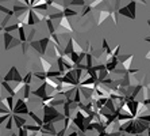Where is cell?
I'll return each mask as SVG.
<instances>
[{"instance_id": "29", "label": "cell", "mask_w": 150, "mask_h": 136, "mask_svg": "<svg viewBox=\"0 0 150 136\" xmlns=\"http://www.w3.org/2000/svg\"><path fill=\"white\" fill-rule=\"evenodd\" d=\"M73 104H81V94H80V90H79V87L76 89V91H74V95H73Z\"/></svg>"}, {"instance_id": "46", "label": "cell", "mask_w": 150, "mask_h": 136, "mask_svg": "<svg viewBox=\"0 0 150 136\" xmlns=\"http://www.w3.org/2000/svg\"><path fill=\"white\" fill-rule=\"evenodd\" d=\"M18 136H28V132L25 128H21L19 131H18Z\"/></svg>"}, {"instance_id": "28", "label": "cell", "mask_w": 150, "mask_h": 136, "mask_svg": "<svg viewBox=\"0 0 150 136\" xmlns=\"http://www.w3.org/2000/svg\"><path fill=\"white\" fill-rule=\"evenodd\" d=\"M45 22H46V26H47V30H49L50 36H52V34H54V33H56V27H54V23H53L50 19H45Z\"/></svg>"}, {"instance_id": "6", "label": "cell", "mask_w": 150, "mask_h": 136, "mask_svg": "<svg viewBox=\"0 0 150 136\" xmlns=\"http://www.w3.org/2000/svg\"><path fill=\"white\" fill-rule=\"evenodd\" d=\"M39 22H41V19L37 16L35 11L33 10V8H30V10H28V16H27V25H30V26L38 25Z\"/></svg>"}, {"instance_id": "54", "label": "cell", "mask_w": 150, "mask_h": 136, "mask_svg": "<svg viewBox=\"0 0 150 136\" xmlns=\"http://www.w3.org/2000/svg\"><path fill=\"white\" fill-rule=\"evenodd\" d=\"M67 136H79V133H77V131H72V132H70L69 135H67Z\"/></svg>"}, {"instance_id": "12", "label": "cell", "mask_w": 150, "mask_h": 136, "mask_svg": "<svg viewBox=\"0 0 150 136\" xmlns=\"http://www.w3.org/2000/svg\"><path fill=\"white\" fill-rule=\"evenodd\" d=\"M38 42H39V47H41V50H42V57H43L46 53V50H47V47H49V44H50V38L49 37H45V38L38 39Z\"/></svg>"}, {"instance_id": "10", "label": "cell", "mask_w": 150, "mask_h": 136, "mask_svg": "<svg viewBox=\"0 0 150 136\" xmlns=\"http://www.w3.org/2000/svg\"><path fill=\"white\" fill-rule=\"evenodd\" d=\"M119 63H118V60H116V57H111L107 63H104V65H105V71L108 72H114V69H116V65H118Z\"/></svg>"}, {"instance_id": "58", "label": "cell", "mask_w": 150, "mask_h": 136, "mask_svg": "<svg viewBox=\"0 0 150 136\" xmlns=\"http://www.w3.org/2000/svg\"><path fill=\"white\" fill-rule=\"evenodd\" d=\"M10 136H18V135H16V133H11Z\"/></svg>"}, {"instance_id": "40", "label": "cell", "mask_w": 150, "mask_h": 136, "mask_svg": "<svg viewBox=\"0 0 150 136\" xmlns=\"http://www.w3.org/2000/svg\"><path fill=\"white\" fill-rule=\"evenodd\" d=\"M35 33H37V30H35V29H31V30H30V33H28V36H27V42H28V44L31 42V41H34Z\"/></svg>"}, {"instance_id": "11", "label": "cell", "mask_w": 150, "mask_h": 136, "mask_svg": "<svg viewBox=\"0 0 150 136\" xmlns=\"http://www.w3.org/2000/svg\"><path fill=\"white\" fill-rule=\"evenodd\" d=\"M41 131H43V132L49 133L50 136H54L57 135V131H56V127H54V124L53 122H49V124H43V125L41 127Z\"/></svg>"}, {"instance_id": "60", "label": "cell", "mask_w": 150, "mask_h": 136, "mask_svg": "<svg viewBox=\"0 0 150 136\" xmlns=\"http://www.w3.org/2000/svg\"><path fill=\"white\" fill-rule=\"evenodd\" d=\"M122 136H126V133H122Z\"/></svg>"}, {"instance_id": "57", "label": "cell", "mask_w": 150, "mask_h": 136, "mask_svg": "<svg viewBox=\"0 0 150 136\" xmlns=\"http://www.w3.org/2000/svg\"><path fill=\"white\" fill-rule=\"evenodd\" d=\"M147 135L150 136V127H149V128H147Z\"/></svg>"}, {"instance_id": "7", "label": "cell", "mask_w": 150, "mask_h": 136, "mask_svg": "<svg viewBox=\"0 0 150 136\" xmlns=\"http://www.w3.org/2000/svg\"><path fill=\"white\" fill-rule=\"evenodd\" d=\"M72 53H73V36L70 37L69 41H68V44L65 45V48L62 49V54L65 56V57H69Z\"/></svg>"}, {"instance_id": "17", "label": "cell", "mask_w": 150, "mask_h": 136, "mask_svg": "<svg viewBox=\"0 0 150 136\" xmlns=\"http://www.w3.org/2000/svg\"><path fill=\"white\" fill-rule=\"evenodd\" d=\"M18 25H19V23H18ZM18 31H19V41H21L22 44L27 42V36H26V31H25V29H23V26H22V25H19Z\"/></svg>"}, {"instance_id": "20", "label": "cell", "mask_w": 150, "mask_h": 136, "mask_svg": "<svg viewBox=\"0 0 150 136\" xmlns=\"http://www.w3.org/2000/svg\"><path fill=\"white\" fill-rule=\"evenodd\" d=\"M23 128H25L26 129V131H27V132H35V133H37V132H41V127H38V125H35V124H34V125H30V124H26V125L25 127H23Z\"/></svg>"}, {"instance_id": "37", "label": "cell", "mask_w": 150, "mask_h": 136, "mask_svg": "<svg viewBox=\"0 0 150 136\" xmlns=\"http://www.w3.org/2000/svg\"><path fill=\"white\" fill-rule=\"evenodd\" d=\"M50 39H53V42H54V45H56V47H59V48H61V42H59L58 36H57L56 33H54V34H52V36H50Z\"/></svg>"}, {"instance_id": "53", "label": "cell", "mask_w": 150, "mask_h": 136, "mask_svg": "<svg viewBox=\"0 0 150 136\" xmlns=\"http://www.w3.org/2000/svg\"><path fill=\"white\" fill-rule=\"evenodd\" d=\"M142 104H143V105H146V106H149V105H150V97L147 98V99H143V101H142Z\"/></svg>"}, {"instance_id": "19", "label": "cell", "mask_w": 150, "mask_h": 136, "mask_svg": "<svg viewBox=\"0 0 150 136\" xmlns=\"http://www.w3.org/2000/svg\"><path fill=\"white\" fill-rule=\"evenodd\" d=\"M64 104H65V99H64V98H59V99H56V98H54V99L50 101L47 105H49V106H52V107H56V109H57V106H62Z\"/></svg>"}, {"instance_id": "36", "label": "cell", "mask_w": 150, "mask_h": 136, "mask_svg": "<svg viewBox=\"0 0 150 136\" xmlns=\"http://www.w3.org/2000/svg\"><path fill=\"white\" fill-rule=\"evenodd\" d=\"M133 59H134V56H133V54H131V56H130V57L127 59V60H126L125 63H123V67H125V69H130V67H131V61H133Z\"/></svg>"}, {"instance_id": "42", "label": "cell", "mask_w": 150, "mask_h": 136, "mask_svg": "<svg viewBox=\"0 0 150 136\" xmlns=\"http://www.w3.org/2000/svg\"><path fill=\"white\" fill-rule=\"evenodd\" d=\"M12 125H14V120H12V116H10V118L7 120V124H6V128H7L8 131H11Z\"/></svg>"}, {"instance_id": "35", "label": "cell", "mask_w": 150, "mask_h": 136, "mask_svg": "<svg viewBox=\"0 0 150 136\" xmlns=\"http://www.w3.org/2000/svg\"><path fill=\"white\" fill-rule=\"evenodd\" d=\"M130 56H131V54H119L118 57H116V60H118V63L123 64V63H125V61L127 60V59H129Z\"/></svg>"}, {"instance_id": "38", "label": "cell", "mask_w": 150, "mask_h": 136, "mask_svg": "<svg viewBox=\"0 0 150 136\" xmlns=\"http://www.w3.org/2000/svg\"><path fill=\"white\" fill-rule=\"evenodd\" d=\"M33 76L41 79V80H43V82H45V79H46V74H45V72H37V71H35L34 74H33Z\"/></svg>"}, {"instance_id": "59", "label": "cell", "mask_w": 150, "mask_h": 136, "mask_svg": "<svg viewBox=\"0 0 150 136\" xmlns=\"http://www.w3.org/2000/svg\"><path fill=\"white\" fill-rule=\"evenodd\" d=\"M147 25H149V26H150V19H147Z\"/></svg>"}, {"instance_id": "14", "label": "cell", "mask_w": 150, "mask_h": 136, "mask_svg": "<svg viewBox=\"0 0 150 136\" xmlns=\"http://www.w3.org/2000/svg\"><path fill=\"white\" fill-rule=\"evenodd\" d=\"M39 60H41V65H42V69H43V72H47V71H50L53 68V65H52V63H50L49 60H46L45 57H39Z\"/></svg>"}, {"instance_id": "18", "label": "cell", "mask_w": 150, "mask_h": 136, "mask_svg": "<svg viewBox=\"0 0 150 136\" xmlns=\"http://www.w3.org/2000/svg\"><path fill=\"white\" fill-rule=\"evenodd\" d=\"M30 94H31V87H30V84H25V86H23V98H22V99L25 101V102L28 101Z\"/></svg>"}, {"instance_id": "27", "label": "cell", "mask_w": 150, "mask_h": 136, "mask_svg": "<svg viewBox=\"0 0 150 136\" xmlns=\"http://www.w3.org/2000/svg\"><path fill=\"white\" fill-rule=\"evenodd\" d=\"M62 107H64V117H70L72 110H70V104H68L67 99H65V104L62 105Z\"/></svg>"}, {"instance_id": "1", "label": "cell", "mask_w": 150, "mask_h": 136, "mask_svg": "<svg viewBox=\"0 0 150 136\" xmlns=\"http://www.w3.org/2000/svg\"><path fill=\"white\" fill-rule=\"evenodd\" d=\"M42 110H43V118H42V122L43 124H49V122H57V121H62L64 115H61L56 107H52L49 105H42Z\"/></svg>"}, {"instance_id": "26", "label": "cell", "mask_w": 150, "mask_h": 136, "mask_svg": "<svg viewBox=\"0 0 150 136\" xmlns=\"http://www.w3.org/2000/svg\"><path fill=\"white\" fill-rule=\"evenodd\" d=\"M92 61H93V56H92L91 53H85V63H87V68H92L93 67V63H92Z\"/></svg>"}, {"instance_id": "24", "label": "cell", "mask_w": 150, "mask_h": 136, "mask_svg": "<svg viewBox=\"0 0 150 136\" xmlns=\"http://www.w3.org/2000/svg\"><path fill=\"white\" fill-rule=\"evenodd\" d=\"M76 15H77V12L74 10H72V8L67 7L65 10L62 11V16H65V18H68V19H69L70 16H76Z\"/></svg>"}, {"instance_id": "55", "label": "cell", "mask_w": 150, "mask_h": 136, "mask_svg": "<svg viewBox=\"0 0 150 136\" xmlns=\"http://www.w3.org/2000/svg\"><path fill=\"white\" fill-rule=\"evenodd\" d=\"M143 39H145L146 42H150V37H145V38H143Z\"/></svg>"}, {"instance_id": "41", "label": "cell", "mask_w": 150, "mask_h": 136, "mask_svg": "<svg viewBox=\"0 0 150 136\" xmlns=\"http://www.w3.org/2000/svg\"><path fill=\"white\" fill-rule=\"evenodd\" d=\"M10 19H11V16H4V19L3 21H1V23H0V27H1V29H4V27H7V23L8 22H10Z\"/></svg>"}, {"instance_id": "50", "label": "cell", "mask_w": 150, "mask_h": 136, "mask_svg": "<svg viewBox=\"0 0 150 136\" xmlns=\"http://www.w3.org/2000/svg\"><path fill=\"white\" fill-rule=\"evenodd\" d=\"M22 45V52H23V54L27 52V47H28V42H23V44H21Z\"/></svg>"}, {"instance_id": "43", "label": "cell", "mask_w": 150, "mask_h": 136, "mask_svg": "<svg viewBox=\"0 0 150 136\" xmlns=\"http://www.w3.org/2000/svg\"><path fill=\"white\" fill-rule=\"evenodd\" d=\"M70 122H72V118H70V117H65V118H64V128L69 129Z\"/></svg>"}, {"instance_id": "44", "label": "cell", "mask_w": 150, "mask_h": 136, "mask_svg": "<svg viewBox=\"0 0 150 136\" xmlns=\"http://www.w3.org/2000/svg\"><path fill=\"white\" fill-rule=\"evenodd\" d=\"M119 50H120V45H116V47H115V49L112 50L111 57H118V56H119Z\"/></svg>"}, {"instance_id": "31", "label": "cell", "mask_w": 150, "mask_h": 136, "mask_svg": "<svg viewBox=\"0 0 150 136\" xmlns=\"http://www.w3.org/2000/svg\"><path fill=\"white\" fill-rule=\"evenodd\" d=\"M28 45H30V47H31L34 50H37V52H38V53L42 56V50H41V47H39V42H38V41H31V42L28 44Z\"/></svg>"}, {"instance_id": "49", "label": "cell", "mask_w": 150, "mask_h": 136, "mask_svg": "<svg viewBox=\"0 0 150 136\" xmlns=\"http://www.w3.org/2000/svg\"><path fill=\"white\" fill-rule=\"evenodd\" d=\"M10 116H11V115H4V116H1V117H0V125H1V122L7 121L8 118H10Z\"/></svg>"}, {"instance_id": "62", "label": "cell", "mask_w": 150, "mask_h": 136, "mask_svg": "<svg viewBox=\"0 0 150 136\" xmlns=\"http://www.w3.org/2000/svg\"><path fill=\"white\" fill-rule=\"evenodd\" d=\"M135 136H139V135H135Z\"/></svg>"}, {"instance_id": "52", "label": "cell", "mask_w": 150, "mask_h": 136, "mask_svg": "<svg viewBox=\"0 0 150 136\" xmlns=\"http://www.w3.org/2000/svg\"><path fill=\"white\" fill-rule=\"evenodd\" d=\"M142 84H143V86H145V87H146V89L150 91V82H146V80H143Z\"/></svg>"}, {"instance_id": "32", "label": "cell", "mask_w": 150, "mask_h": 136, "mask_svg": "<svg viewBox=\"0 0 150 136\" xmlns=\"http://www.w3.org/2000/svg\"><path fill=\"white\" fill-rule=\"evenodd\" d=\"M107 76H108V72L105 71V69H101V71H99V82H101V80H104V79H107Z\"/></svg>"}, {"instance_id": "47", "label": "cell", "mask_w": 150, "mask_h": 136, "mask_svg": "<svg viewBox=\"0 0 150 136\" xmlns=\"http://www.w3.org/2000/svg\"><path fill=\"white\" fill-rule=\"evenodd\" d=\"M23 86H25V84H23V82H22V83H18V86H16V87H15V89H14L15 94H16V93H19L21 90H23Z\"/></svg>"}, {"instance_id": "39", "label": "cell", "mask_w": 150, "mask_h": 136, "mask_svg": "<svg viewBox=\"0 0 150 136\" xmlns=\"http://www.w3.org/2000/svg\"><path fill=\"white\" fill-rule=\"evenodd\" d=\"M112 74H116V75H122V76H125V75H127V69H125V68H116V69H114V72Z\"/></svg>"}, {"instance_id": "63", "label": "cell", "mask_w": 150, "mask_h": 136, "mask_svg": "<svg viewBox=\"0 0 150 136\" xmlns=\"http://www.w3.org/2000/svg\"><path fill=\"white\" fill-rule=\"evenodd\" d=\"M0 133H1V131H0Z\"/></svg>"}, {"instance_id": "4", "label": "cell", "mask_w": 150, "mask_h": 136, "mask_svg": "<svg viewBox=\"0 0 150 136\" xmlns=\"http://www.w3.org/2000/svg\"><path fill=\"white\" fill-rule=\"evenodd\" d=\"M3 39H4V49L6 50H10L11 48H15L18 47V45H21V41L16 38H14V36L12 34H10V33H4L3 31Z\"/></svg>"}, {"instance_id": "51", "label": "cell", "mask_w": 150, "mask_h": 136, "mask_svg": "<svg viewBox=\"0 0 150 136\" xmlns=\"http://www.w3.org/2000/svg\"><path fill=\"white\" fill-rule=\"evenodd\" d=\"M65 132H67V129L62 128L61 131H58V132H57V136H65Z\"/></svg>"}, {"instance_id": "15", "label": "cell", "mask_w": 150, "mask_h": 136, "mask_svg": "<svg viewBox=\"0 0 150 136\" xmlns=\"http://www.w3.org/2000/svg\"><path fill=\"white\" fill-rule=\"evenodd\" d=\"M45 74H46V78H49V79H58L62 76V74L58 69H50V71L45 72Z\"/></svg>"}, {"instance_id": "23", "label": "cell", "mask_w": 150, "mask_h": 136, "mask_svg": "<svg viewBox=\"0 0 150 136\" xmlns=\"http://www.w3.org/2000/svg\"><path fill=\"white\" fill-rule=\"evenodd\" d=\"M127 10L130 11V14L133 15L134 18H137V15H135V8H137V1H130V3H127Z\"/></svg>"}, {"instance_id": "9", "label": "cell", "mask_w": 150, "mask_h": 136, "mask_svg": "<svg viewBox=\"0 0 150 136\" xmlns=\"http://www.w3.org/2000/svg\"><path fill=\"white\" fill-rule=\"evenodd\" d=\"M11 116H12V120H14L15 125L18 127V129L23 128V127L27 124V120H26L23 116H16V115H11Z\"/></svg>"}, {"instance_id": "21", "label": "cell", "mask_w": 150, "mask_h": 136, "mask_svg": "<svg viewBox=\"0 0 150 136\" xmlns=\"http://www.w3.org/2000/svg\"><path fill=\"white\" fill-rule=\"evenodd\" d=\"M73 52L74 53H77V54H83V53H85V50L83 49V48L80 47V44L77 42L76 39H74V37H73Z\"/></svg>"}, {"instance_id": "2", "label": "cell", "mask_w": 150, "mask_h": 136, "mask_svg": "<svg viewBox=\"0 0 150 136\" xmlns=\"http://www.w3.org/2000/svg\"><path fill=\"white\" fill-rule=\"evenodd\" d=\"M3 82H7V83H11V82L22 83V82H23V78L21 76V74H19V71H18L16 67H11L10 71L4 75Z\"/></svg>"}, {"instance_id": "5", "label": "cell", "mask_w": 150, "mask_h": 136, "mask_svg": "<svg viewBox=\"0 0 150 136\" xmlns=\"http://www.w3.org/2000/svg\"><path fill=\"white\" fill-rule=\"evenodd\" d=\"M30 95H34V97H38V98H41V99H43V98L47 95V86H46V83H42L37 90H31V94H30Z\"/></svg>"}, {"instance_id": "25", "label": "cell", "mask_w": 150, "mask_h": 136, "mask_svg": "<svg viewBox=\"0 0 150 136\" xmlns=\"http://www.w3.org/2000/svg\"><path fill=\"white\" fill-rule=\"evenodd\" d=\"M4 102H6V106H7L8 110L12 112V109H14V98L8 95L7 98H4Z\"/></svg>"}, {"instance_id": "56", "label": "cell", "mask_w": 150, "mask_h": 136, "mask_svg": "<svg viewBox=\"0 0 150 136\" xmlns=\"http://www.w3.org/2000/svg\"><path fill=\"white\" fill-rule=\"evenodd\" d=\"M146 59H147V60H150V50H149V53L146 54Z\"/></svg>"}, {"instance_id": "45", "label": "cell", "mask_w": 150, "mask_h": 136, "mask_svg": "<svg viewBox=\"0 0 150 136\" xmlns=\"http://www.w3.org/2000/svg\"><path fill=\"white\" fill-rule=\"evenodd\" d=\"M110 47H108V42H107V39H103V42H101V50L105 52V50H108Z\"/></svg>"}, {"instance_id": "8", "label": "cell", "mask_w": 150, "mask_h": 136, "mask_svg": "<svg viewBox=\"0 0 150 136\" xmlns=\"http://www.w3.org/2000/svg\"><path fill=\"white\" fill-rule=\"evenodd\" d=\"M79 90H80L81 97L89 102V101H91V97H92V93H93V89H89V87H79Z\"/></svg>"}, {"instance_id": "3", "label": "cell", "mask_w": 150, "mask_h": 136, "mask_svg": "<svg viewBox=\"0 0 150 136\" xmlns=\"http://www.w3.org/2000/svg\"><path fill=\"white\" fill-rule=\"evenodd\" d=\"M28 107H27V104H26L25 101L22 99V98H19V99H16V104L14 105V109H12V112H11V115H16V116H21V115H28Z\"/></svg>"}, {"instance_id": "22", "label": "cell", "mask_w": 150, "mask_h": 136, "mask_svg": "<svg viewBox=\"0 0 150 136\" xmlns=\"http://www.w3.org/2000/svg\"><path fill=\"white\" fill-rule=\"evenodd\" d=\"M28 116L34 120V122H35V125H38V127H42L43 125V122H42V118L41 117H38V116L35 115L34 112H28Z\"/></svg>"}, {"instance_id": "30", "label": "cell", "mask_w": 150, "mask_h": 136, "mask_svg": "<svg viewBox=\"0 0 150 136\" xmlns=\"http://www.w3.org/2000/svg\"><path fill=\"white\" fill-rule=\"evenodd\" d=\"M18 29H19V25H18V23H16V25H8L7 27H4V29H3V31L4 33H10V34H11L12 31H15V30H18Z\"/></svg>"}, {"instance_id": "13", "label": "cell", "mask_w": 150, "mask_h": 136, "mask_svg": "<svg viewBox=\"0 0 150 136\" xmlns=\"http://www.w3.org/2000/svg\"><path fill=\"white\" fill-rule=\"evenodd\" d=\"M0 86H1V89H3V90H6V91H7V94L10 95V97L14 98L15 95H16V94H15V91H14V89H12V87L10 86V83L3 82V80H1V83H0Z\"/></svg>"}, {"instance_id": "61", "label": "cell", "mask_w": 150, "mask_h": 136, "mask_svg": "<svg viewBox=\"0 0 150 136\" xmlns=\"http://www.w3.org/2000/svg\"><path fill=\"white\" fill-rule=\"evenodd\" d=\"M33 136H37V133H34V135H33Z\"/></svg>"}, {"instance_id": "16", "label": "cell", "mask_w": 150, "mask_h": 136, "mask_svg": "<svg viewBox=\"0 0 150 136\" xmlns=\"http://www.w3.org/2000/svg\"><path fill=\"white\" fill-rule=\"evenodd\" d=\"M118 15H122V16H126V18H130V19H133V21L135 19L133 15L130 14V11L127 10V7H126V6H125V7L119 8V10H118Z\"/></svg>"}, {"instance_id": "48", "label": "cell", "mask_w": 150, "mask_h": 136, "mask_svg": "<svg viewBox=\"0 0 150 136\" xmlns=\"http://www.w3.org/2000/svg\"><path fill=\"white\" fill-rule=\"evenodd\" d=\"M91 10H92V8L89 7L88 4H85V6H84V11H83V14H81V15H83V16H85V15H87V14H88V12H89V11H91Z\"/></svg>"}, {"instance_id": "64", "label": "cell", "mask_w": 150, "mask_h": 136, "mask_svg": "<svg viewBox=\"0 0 150 136\" xmlns=\"http://www.w3.org/2000/svg\"><path fill=\"white\" fill-rule=\"evenodd\" d=\"M54 136H57V135H54Z\"/></svg>"}, {"instance_id": "33", "label": "cell", "mask_w": 150, "mask_h": 136, "mask_svg": "<svg viewBox=\"0 0 150 136\" xmlns=\"http://www.w3.org/2000/svg\"><path fill=\"white\" fill-rule=\"evenodd\" d=\"M33 82V72H28L27 75L23 78V84H30Z\"/></svg>"}, {"instance_id": "34", "label": "cell", "mask_w": 150, "mask_h": 136, "mask_svg": "<svg viewBox=\"0 0 150 136\" xmlns=\"http://www.w3.org/2000/svg\"><path fill=\"white\" fill-rule=\"evenodd\" d=\"M0 12H3V14H7L8 16H12V15H14L12 10H8L7 7H4V6H1V4H0Z\"/></svg>"}]
</instances>
